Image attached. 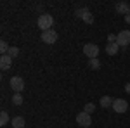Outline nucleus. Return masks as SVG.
<instances>
[{
    "label": "nucleus",
    "instance_id": "f257e3e1",
    "mask_svg": "<svg viewBox=\"0 0 130 128\" xmlns=\"http://www.w3.org/2000/svg\"><path fill=\"white\" fill-rule=\"evenodd\" d=\"M52 24H54V17L50 14H40L38 16V28L42 31L52 30Z\"/></svg>",
    "mask_w": 130,
    "mask_h": 128
},
{
    "label": "nucleus",
    "instance_id": "f03ea898",
    "mask_svg": "<svg viewBox=\"0 0 130 128\" xmlns=\"http://www.w3.org/2000/svg\"><path fill=\"white\" fill-rule=\"evenodd\" d=\"M83 54L89 59H97V56H99V45H95V43H85L83 45Z\"/></svg>",
    "mask_w": 130,
    "mask_h": 128
},
{
    "label": "nucleus",
    "instance_id": "7ed1b4c3",
    "mask_svg": "<svg viewBox=\"0 0 130 128\" xmlns=\"http://www.w3.org/2000/svg\"><path fill=\"white\" fill-rule=\"evenodd\" d=\"M9 83H10V88L14 90V94H21L24 90V80L21 76H12Z\"/></svg>",
    "mask_w": 130,
    "mask_h": 128
},
{
    "label": "nucleus",
    "instance_id": "20e7f679",
    "mask_svg": "<svg viewBox=\"0 0 130 128\" xmlns=\"http://www.w3.org/2000/svg\"><path fill=\"white\" fill-rule=\"evenodd\" d=\"M127 109H128V102L125 99H115L113 100V111L115 113L123 114V113H127Z\"/></svg>",
    "mask_w": 130,
    "mask_h": 128
},
{
    "label": "nucleus",
    "instance_id": "39448f33",
    "mask_svg": "<svg viewBox=\"0 0 130 128\" xmlns=\"http://www.w3.org/2000/svg\"><path fill=\"white\" fill-rule=\"evenodd\" d=\"M42 42L43 43H49V45H52V43H56L57 42V33L54 30H47V31H42Z\"/></svg>",
    "mask_w": 130,
    "mask_h": 128
},
{
    "label": "nucleus",
    "instance_id": "423d86ee",
    "mask_svg": "<svg viewBox=\"0 0 130 128\" xmlns=\"http://www.w3.org/2000/svg\"><path fill=\"white\" fill-rule=\"evenodd\" d=\"M116 43H118L120 47H127V45L130 43V31L128 30L120 31V33L116 35Z\"/></svg>",
    "mask_w": 130,
    "mask_h": 128
},
{
    "label": "nucleus",
    "instance_id": "0eeeda50",
    "mask_svg": "<svg viewBox=\"0 0 130 128\" xmlns=\"http://www.w3.org/2000/svg\"><path fill=\"white\" fill-rule=\"evenodd\" d=\"M76 123L80 125V126H83V128H89L90 125H92V118H90V114L89 113H80L78 116H76Z\"/></svg>",
    "mask_w": 130,
    "mask_h": 128
},
{
    "label": "nucleus",
    "instance_id": "6e6552de",
    "mask_svg": "<svg viewBox=\"0 0 130 128\" xmlns=\"http://www.w3.org/2000/svg\"><path fill=\"white\" fill-rule=\"evenodd\" d=\"M10 66H12V57L10 56H0V69L2 71H7V69H10Z\"/></svg>",
    "mask_w": 130,
    "mask_h": 128
},
{
    "label": "nucleus",
    "instance_id": "1a4fd4ad",
    "mask_svg": "<svg viewBox=\"0 0 130 128\" xmlns=\"http://www.w3.org/2000/svg\"><path fill=\"white\" fill-rule=\"evenodd\" d=\"M118 50H120V45H118L116 42H113V43L108 42V45H106V52H108V56H116Z\"/></svg>",
    "mask_w": 130,
    "mask_h": 128
},
{
    "label": "nucleus",
    "instance_id": "9d476101",
    "mask_svg": "<svg viewBox=\"0 0 130 128\" xmlns=\"http://www.w3.org/2000/svg\"><path fill=\"white\" fill-rule=\"evenodd\" d=\"M116 12L118 14H130V5L128 4H125V2H120V4H116Z\"/></svg>",
    "mask_w": 130,
    "mask_h": 128
},
{
    "label": "nucleus",
    "instance_id": "9b49d317",
    "mask_svg": "<svg viewBox=\"0 0 130 128\" xmlns=\"http://www.w3.org/2000/svg\"><path fill=\"white\" fill-rule=\"evenodd\" d=\"M10 125H12V128H24L26 121H24V118H23V116H16V118H12Z\"/></svg>",
    "mask_w": 130,
    "mask_h": 128
},
{
    "label": "nucleus",
    "instance_id": "f8f14e48",
    "mask_svg": "<svg viewBox=\"0 0 130 128\" xmlns=\"http://www.w3.org/2000/svg\"><path fill=\"white\" fill-rule=\"evenodd\" d=\"M113 100L115 99H111L109 95H104V97H101V106L102 107H113Z\"/></svg>",
    "mask_w": 130,
    "mask_h": 128
},
{
    "label": "nucleus",
    "instance_id": "ddd939ff",
    "mask_svg": "<svg viewBox=\"0 0 130 128\" xmlns=\"http://www.w3.org/2000/svg\"><path fill=\"white\" fill-rule=\"evenodd\" d=\"M9 121H12V119H9V114H7V111H2V113H0V126H5V125H9Z\"/></svg>",
    "mask_w": 130,
    "mask_h": 128
},
{
    "label": "nucleus",
    "instance_id": "4468645a",
    "mask_svg": "<svg viewBox=\"0 0 130 128\" xmlns=\"http://www.w3.org/2000/svg\"><path fill=\"white\" fill-rule=\"evenodd\" d=\"M89 12V9L87 7H82V9H76L75 10V17H78V19H83V16Z\"/></svg>",
    "mask_w": 130,
    "mask_h": 128
},
{
    "label": "nucleus",
    "instance_id": "2eb2a0df",
    "mask_svg": "<svg viewBox=\"0 0 130 128\" xmlns=\"http://www.w3.org/2000/svg\"><path fill=\"white\" fill-rule=\"evenodd\" d=\"M12 104H14V106H21V104H23V95H21V94H14V95H12Z\"/></svg>",
    "mask_w": 130,
    "mask_h": 128
},
{
    "label": "nucleus",
    "instance_id": "dca6fc26",
    "mask_svg": "<svg viewBox=\"0 0 130 128\" xmlns=\"http://www.w3.org/2000/svg\"><path fill=\"white\" fill-rule=\"evenodd\" d=\"M89 68L90 69H99L101 68V61L99 59H89Z\"/></svg>",
    "mask_w": 130,
    "mask_h": 128
},
{
    "label": "nucleus",
    "instance_id": "f3484780",
    "mask_svg": "<svg viewBox=\"0 0 130 128\" xmlns=\"http://www.w3.org/2000/svg\"><path fill=\"white\" fill-rule=\"evenodd\" d=\"M83 111H85V113H89V114H92V113L95 111V104H94V102H87V104H85V107H83Z\"/></svg>",
    "mask_w": 130,
    "mask_h": 128
},
{
    "label": "nucleus",
    "instance_id": "a211bd4d",
    "mask_svg": "<svg viewBox=\"0 0 130 128\" xmlns=\"http://www.w3.org/2000/svg\"><path fill=\"white\" fill-rule=\"evenodd\" d=\"M9 45H7V42H4V40H2V42H0V52H2V56H5V54H7V52H9Z\"/></svg>",
    "mask_w": 130,
    "mask_h": 128
},
{
    "label": "nucleus",
    "instance_id": "6ab92c4d",
    "mask_svg": "<svg viewBox=\"0 0 130 128\" xmlns=\"http://www.w3.org/2000/svg\"><path fill=\"white\" fill-rule=\"evenodd\" d=\"M7 56H10L12 59H14V57H18V56H19V49H18V47H10L9 52H7Z\"/></svg>",
    "mask_w": 130,
    "mask_h": 128
},
{
    "label": "nucleus",
    "instance_id": "aec40b11",
    "mask_svg": "<svg viewBox=\"0 0 130 128\" xmlns=\"http://www.w3.org/2000/svg\"><path fill=\"white\" fill-rule=\"evenodd\" d=\"M83 21H85V23H87V24H92V23H94V14H92V12H87V14H85V16H83Z\"/></svg>",
    "mask_w": 130,
    "mask_h": 128
},
{
    "label": "nucleus",
    "instance_id": "412c9836",
    "mask_svg": "<svg viewBox=\"0 0 130 128\" xmlns=\"http://www.w3.org/2000/svg\"><path fill=\"white\" fill-rule=\"evenodd\" d=\"M108 40H109V43L116 42V35H109V36H108Z\"/></svg>",
    "mask_w": 130,
    "mask_h": 128
},
{
    "label": "nucleus",
    "instance_id": "4be33fe9",
    "mask_svg": "<svg viewBox=\"0 0 130 128\" xmlns=\"http://www.w3.org/2000/svg\"><path fill=\"white\" fill-rule=\"evenodd\" d=\"M125 92H127V94H130V83H127V85H125Z\"/></svg>",
    "mask_w": 130,
    "mask_h": 128
},
{
    "label": "nucleus",
    "instance_id": "5701e85b",
    "mask_svg": "<svg viewBox=\"0 0 130 128\" xmlns=\"http://www.w3.org/2000/svg\"><path fill=\"white\" fill-rule=\"evenodd\" d=\"M125 23H127V24H130V14H127V16H125Z\"/></svg>",
    "mask_w": 130,
    "mask_h": 128
},
{
    "label": "nucleus",
    "instance_id": "b1692460",
    "mask_svg": "<svg viewBox=\"0 0 130 128\" xmlns=\"http://www.w3.org/2000/svg\"><path fill=\"white\" fill-rule=\"evenodd\" d=\"M128 5H130V4H128Z\"/></svg>",
    "mask_w": 130,
    "mask_h": 128
}]
</instances>
